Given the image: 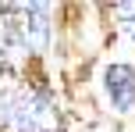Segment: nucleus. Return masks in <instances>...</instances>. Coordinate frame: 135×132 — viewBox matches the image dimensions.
I'll return each instance as SVG.
<instances>
[{
  "mask_svg": "<svg viewBox=\"0 0 135 132\" xmlns=\"http://www.w3.org/2000/svg\"><path fill=\"white\" fill-rule=\"evenodd\" d=\"M7 114H11V100L0 93V121H7Z\"/></svg>",
  "mask_w": 135,
  "mask_h": 132,
  "instance_id": "nucleus-6",
  "label": "nucleus"
},
{
  "mask_svg": "<svg viewBox=\"0 0 135 132\" xmlns=\"http://www.w3.org/2000/svg\"><path fill=\"white\" fill-rule=\"evenodd\" d=\"M7 14H14V29H18L25 50L43 54L50 47V7L46 4H4Z\"/></svg>",
  "mask_w": 135,
  "mask_h": 132,
  "instance_id": "nucleus-2",
  "label": "nucleus"
},
{
  "mask_svg": "<svg viewBox=\"0 0 135 132\" xmlns=\"http://www.w3.org/2000/svg\"><path fill=\"white\" fill-rule=\"evenodd\" d=\"M107 100L117 114L135 111V68L132 64H110L107 68Z\"/></svg>",
  "mask_w": 135,
  "mask_h": 132,
  "instance_id": "nucleus-3",
  "label": "nucleus"
},
{
  "mask_svg": "<svg viewBox=\"0 0 135 132\" xmlns=\"http://www.w3.org/2000/svg\"><path fill=\"white\" fill-rule=\"evenodd\" d=\"M25 57H28V50H25V43H21L18 29H14L11 14L0 4V75H14V71L25 64Z\"/></svg>",
  "mask_w": 135,
  "mask_h": 132,
  "instance_id": "nucleus-4",
  "label": "nucleus"
},
{
  "mask_svg": "<svg viewBox=\"0 0 135 132\" xmlns=\"http://www.w3.org/2000/svg\"><path fill=\"white\" fill-rule=\"evenodd\" d=\"M7 121L14 125V132H64L61 114L46 93H21L18 100H11Z\"/></svg>",
  "mask_w": 135,
  "mask_h": 132,
  "instance_id": "nucleus-1",
  "label": "nucleus"
},
{
  "mask_svg": "<svg viewBox=\"0 0 135 132\" xmlns=\"http://www.w3.org/2000/svg\"><path fill=\"white\" fill-rule=\"evenodd\" d=\"M117 18L124 21V32L135 39V4H117Z\"/></svg>",
  "mask_w": 135,
  "mask_h": 132,
  "instance_id": "nucleus-5",
  "label": "nucleus"
}]
</instances>
